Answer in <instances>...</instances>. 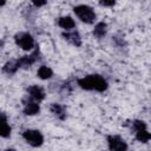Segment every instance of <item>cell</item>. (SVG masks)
Masks as SVG:
<instances>
[{
  "mask_svg": "<svg viewBox=\"0 0 151 151\" xmlns=\"http://www.w3.org/2000/svg\"><path fill=\"white\" fill-rule=\"evenodd\" d=\"M5 4H6V2H5V1H0V7H2V6H4V5H5Z\"/></svg>",
  "mask_w": 151,
  "mask_h": 151,
  "instance_id": "cell-22",
  "label": "cell"
},
{
  "mask_svg": "<svg viewBox=\"0 0 151 151\" xmlns=\"http://www.w3.org/2000/svg\"><path fill=\"white\" fill-rule=\"evenodd\" d=\"M22 137L33 147L41 146L44 143V137H42L41 132L38 130H25L22 132Z\"/></svg>",
  "mask_w": 151,
  "mask_h": 151,
  "instance_id": "cell-3",
  "label": "cell"
},
{
  "mask_svg": "<svg viewBox=\"0 0 151 151\" xmlns=\"http://www.w3.org/2000/svg\"><path fill=\"white\" fill-rule=\"evenodd\" d=\"M58 25L61 28L68 31V29H72L76 26V22H74V20L71 17H60L58 19Z\"/></svg>",
  "mask_w": 151,
  "mask_h": 151,
  "instance_id": "cell-11",
  "label": "cell"
},
{
  "mask_svg": "<svg viewBox=\"0 0 151 151\" xmlns=\"http://www.w3.org/2000/svg\"><path fill=\"white\" fill-rule=\"evenodd\" d=\"M51 112L57 117V118H59L60 120H64L65 118H66V110H65V107L63 106V105H60V104H52L51 105Z\"/></svg>",
  "mask_w": 151,
  "mask_h": 151,
  "instance_id": "cell-10",
  "label": "cell"
},
{
  "mask_svg": "<svg viewBox=\"0 0 151 151\" xmlns=\"http://www.w3.org/2000/svg\"><path fill=\"white\" fill-rule=\"evenodd\" d=\"M78 85L84 90H96L98 92H104L107 88V81L99 74H90L84 78L78 79Z\"/></svg>",
  "mask_w": 151,
  "mask_h": 151,
  "instance_id": "cell-1",
  "label": "cell"
},
{
  "mask_svg": "<svg viewBox=\"0 0 151 151\" xmlns=\"http://www.w3.org/2000/svg\"><path fill=\"white\" fill-rule=\"evenodd\" d=\"M27 93L29 96V98L34 101H41L45 98V91L42 90V87L38 86V85H32L29 87H27Z\"/></svg>",
  "mask_w": 151,
  "mask_h": 151,
  "instance_id": "cell-7",
  "label": "cell"
},
{
  "mask_svg": "<svg viewBox=\"0 0 151 151\" xmlns=\"http://www.w3.org/2000/svg\"><path fill=\"white\" fill-rule=\"evenodd\" d=\"M33 5H34L35 7H40V6L46 5V1H33Z\"/></svg>",
  "mask_w": 151,
  "mask_h": 151,
  "instance_id": "cell-19",
  "label": "cell"
},
{
  "mask_svg": "<svg viewBox=\"0 0 151 151\" xmlns=\"http://www.w3.org/2000/svg\"><path fill=\"white\" fill-rule=\"evenodd\" d=\"M136 132V139L138 142H142V143H146L150 140L151 138V134L147 132L146 129H140V130H137L134 131Z\"/></svg>",
  "mask_w": 151,
  "mask_h": 151,
  "instance_id": "cell-15",
  "label": "cell"
},
{
  "mask_svg": "<svg viewBox=\"0 0 151 151\" xmlns=\"http://www.w3.org/2000/svg\"><path fill=\"white\" fill-rule=\"evenodd\" d=\"M99 5L100 6H114L116 2L113 0H111V1H99Z\"/></svg>",
  "mask_w": 151,
  "mask_h": 151,
  "instance_id": "cell-18",
  "label": "cell"
},
{
  "mask_svg": "<svg viewBox=\"0 0 151 151\" xmlns=\"http://www.w3.org/2000/svg\"><path fill=\"white\" fill-rule=\"evenodd\" d=\"M5 151H15V150H13V149H7V150H5Z\"/></svg>",
  "mask_w": 151,
  "mask_h": 151,
  "instance_id": "cell-23",
  "label": "cell"
},
{
  "mask_svg": "<svg viewBox=\"0 0 151 151\" xmlns=\"http://www.w3.org/2000/svg\"><path fill=\"white\" fill-rule=\"evenodd\" d=\"M106 31H107V26L105 22H98L94 28H93V35L98 39L103 38L105 34H106Z\"/></svg>",
  "mask_w": 151,
  "mask_h": 151,
  "instance_id": "cell-13",
  "label": "cell"
},
{
  "mask_svg": "<svg viewBox=\"0 0 151 151\" xmlns=\"http://www.w3.org/2000/svg\"><path fill=\"white\" fill-rule=\"evenodd\" d=\"M40 111V106L37 101L28 99V100H24V113L27 116H34L38 114Z\"/></svg>",
  "mask_w": 151,
  "mask_h": 151,
  "instance_id": "cell-8",
  "label": "cell"
},
{
  "mask_svg": "<svg viewBox=\"0 0 151 151\" xmlns=\"http://www.w3.org/2000/svg\"><path fill=\"white\" fill-rule=\"evenodd\" d=\"M4 47V40H0V50H2Z\"/></svg>",
  "mask_w": 151,
  "mask_h": 151,
  "instance_id": "cell-21",
  "label": "cell"
},
{
  "mask_svg": "<svg viewBox=\"0 0 151 151\" xmlns=\"http://www.w3.org/2000/svg\"><path fill=\"white\" fill-rule=\"evenodd\" d=\"M76 15L86 24H92L96 20V13L92 9V7L87 6V5H78L73 8Z\"/></svg>",
  "mask_w": 151,
  "mask_h": 151,
  "instance_id": "cell-2",
  "label": "cell"
},
{
  "mask_svg": "<svg viewBox=\"0 0 151 151\" xmlns=\"http://www.w3.org/2000/svg\"><path fill=\"white\" fill-rule=\"evenodd\" d=\"M14 40H15V44L25 51H29L34 47V39L32 38V35L29 33L20 32L18 34H15Z\"/></svg>",
  "mask_w": 151,
  "mask_h": 151,
  "instance_id": "cell-4",
  "label": "cell"
},
{
  "mask_svg": "<svg viewBox=\"0 0 151 151\" xmlns=\"http://www.w3.org/2000/svg\"><path fill=\"white\" fill-rule=\"evenodd\" d=\"M37 74H38V77H39L40 79L46 80V79H50V78L53 76V71H52V70H51L48 66L42 65V66H40V67L38 68Z\"/></svg>",
  "mask_w": 151,
  "mask_h": 151,
  "instance_id": "cell-14",
  "label": "cell"
},
{
  "mask_svg": "<svg viewBox=\"0 0 151 151\" xmlns=\"http://www.w3.org/2000/svg\"><path fill=\"white\" fill-rule=\"evenodd\" d=\"M11 136V126L7 124V122L0 123V137L7 138Z\"/></svg>",
  "mask_w": 151,
  "mask_h": 151,
  "instance_id": "cell-16",
  "label": "cell"
},
{
  "mask_svg": "<svg viewBox=\"0 0 151 151\" xmlns=\"http://www.w3.org/2000/svg\"><path fill=\"white\" fill-rule=\"evenodd\" d=\"M39 59H40V51H39L38 46H37L35 51H33L29 55H24V57L17 59V63H18V65H19V68H20V67H21V68H28V67H31L35 61H38Z\"/></svg>",
  "mask_w": 151,
  "mask_h": 151,
  "instance_id": "cell-5",
  "label": "cell"
},
{
  "mask_svg": "<svg viewBox=\"0 0 151 151\" xmlns=\"http://www.w3.org/2000/svg\"><path fill=\"white\" fill-rule=\"evenodd\" d=\"M18 70H19V65H18L17 60L7 61V63L4 65V67H2V72H4V73H6V74H8V76L14 74Z\"/></svg>",
  "mask_w": 151,
  "mask_h": 151,
  "instance_id": "cell-12",
  "label": "cell"
},
{
  "mask_svg": "<svg viewBox=\"0 0 151 151\" xmlns=\"http://www.w3.org/2000/svg\"><path fill=\"white\" fill-rule=\"evenodd\" d=\"M107 144H109L110 151H126L127 150L126 142L119 136H109Z\"/></svg>",
  "mask_w": 151,
  "mask_h": 151,
  "instance_id": "cell-6",
  "label": "cell"
},
{
  "mask_svg": "<svg viewBox=\"0 0 151 151\" xmlns=\"http://www.w3.org/2000/svg\"><path fill=\"white\" fill-rule=\"evenodd\" d=\"M2 122H7V117L2 111H0V123H2Z\"/></svg>",
  "mask_w": 151,
  "mask_h": 151,
  "instance_id": "cell-20",
  "label": "cell"
},
{
  "mask_svg": "<svg viewBox=\"0 0 151 151\" xmlns=\"http://www.w3.org/2000/svg\"><path fill=\"white\" fill-rule=\"evenodd\" d=\"M131 126H132L133 131H137V130H140V129H146V124L143 120H133Z\"/></svg>",
  "mask_w": 151,
  "mask_h": 151,
  "instance_id": "cell-17",
  "label": "cell"
},
{
  "mask_svg": "<svg viewBox=\"0 0 151 151\" xmlns=\"http://www.w3.org/2000/svg\"><path fill=\"white\" fill-rule=\"evenodd\" d=\"M63 38L68 41L70 44H72L76 47H79L81 45V38L80 34L77 31H72V32H64L63 33Z\"/></svg>",
  "mask_w": 151,
  "mask_h": 151,
  "instance_id": "cell-9",
  "label": "cell"
}]
</instances>
